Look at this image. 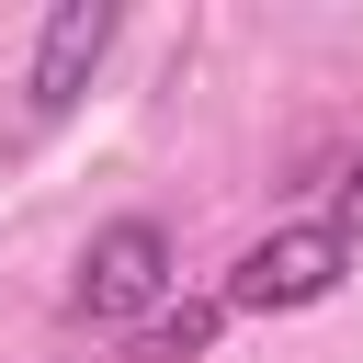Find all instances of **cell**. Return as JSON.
Listing matches in <instances>:
<instances>
[{"instance_id":"5b68a950","label":"cell","mask_w":363,"mask_h":363,"mask_svg":"<svg viewBox=\"0 0 363 363\" xmlns=\"http://www.w3.org/2000/svg\"><path fill=\"white\" fill-rule=\"evenodd\" d=\"M329 227L363 250V159H352V170H340V193H329Z\"/></svg>"},{"instance_id":"6da1fadb","label":"cell","mask_w":363,"mask_h":363,"mask_svg":"<svg viewBox=\"0 0 363 363\" xmlns=\"http://www.w3.org/2000/svg\"><path fill=\"white\" fill-rule=\"evenodd\" d=\"M352 238L329 227V216H295V227H272V238H250L238 261H227V284H216V306L227 318H295V306H329L340 284H352Z\"/></svg>"},{"instance_id":"3957f363","label":"cell","mask_w":363,"mask_h":363,"mask_svg":"<svg viewBox=\"0 0 363 363\" xmlns=\"http://www.w3.org/2000/svg\"><path fill=\"white\" fill-rule=\"evenodd\" d=\"M113 34H125V11H113V0H57V11L34 23V57H23V113H34V125L79 113L91 68L113 57Z\"/></svg>"},{"instance_id":"7a4b0ae2","label":"cell","mask_w":363,"mask_h":363,"mask_svg":"<svg viewBox=\"0 0 363 363\" xmlns=\"http://www.w3.org/2000/svg\"><path fill=\"white\" fill-rule=\"evenodd\" d=\"M170 284H182V250H170V227H159V216H113V227H91L68 306H79L91 329H147V318L170 306Z\"/></svg>"},{"instance_id":"277c9868","label":"cell","mask_w":363,"mask_h":363,"mask_svg":"<svg viewBox=\"0 0 363 363\" xmlns=\"http://www.w3.org/2000/svg\"><path fill=\"white\" fill-rule=\"evenodd\" d=\"M216 329H227V306H159L147 329H125V363H193Z\"/></svg>"}]
</instances>
